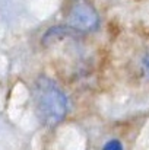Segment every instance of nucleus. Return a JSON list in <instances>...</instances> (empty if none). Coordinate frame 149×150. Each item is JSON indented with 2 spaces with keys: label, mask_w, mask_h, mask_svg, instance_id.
<instances>
[{
  "label": "nucleus",
  "mask_w": 149,
  "mask_h": 150,
  "mask_svg": "<svg viewBox=\"0 0 149 150\" xmlns=\"http://www.w3.org/2000/svg\"><path fill=\"white\" fill-rule=\"evenodd\" d=\"M34 100L40 120L47 125L58 124L69 109V100L64 92L44 76L38 77L34 85Z\"/></svg>",
  "instance_id": "obj_1"
},
{
  "label": "nucleus",
  "mask_w": 149,
  "mask_h": 150,
  "mask_svg": "<svg viewBox=\"0 0 149 150\" xmlns=\"http://www.w3.org/2000/svg\"><path fill=\"white\" fill-rule=\"evenodd\" d=\"M67 26L76 31H94L98 26V15L86 0H75L67 15Z\"/></svg>",
  "instance_id": "obj_2"
},
{
  "label": "nucleus",
  "mask_w": 149,
  "mask_h": 150,
  "mask_svg": "<svg viewBox=\"0 0 149 150\" xmlns=\"http://www.w3.org/2000/svg\"><path fill=\"white\" fill-rule=\"evenodd\" d=\"M102 150H123V144L118 140H110L104 144Z\"/></svg>",
  "instance_id": "obj_3"
},
{
  "label": "nucleus",
  "mask_w": 149,
  "mask_h": 150,
  "mask_svg": "<svg viewBox=\"0 0 149 150\" xmlns=\"http://www.w3.org/2000/svg\"><path fill=\"white\" fill-rule=\"evenodd\" d=\"M142 69H143V73L149 77V55H146V57L142 60Z\"/></svg>",
  "instance_id": "obj_4"
}]
</instances>
